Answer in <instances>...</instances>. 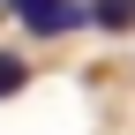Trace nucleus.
<instances>
[{
    "instance_id": "1",
    "label": "nucleus",
    "mask_w": 135,
    "mask_h": 135,
    "mask_svg": "<svg viewBox=\"0 0 135 135\" xmlns=\"http://www.w3.org/2000/svg\"><path fill=\"white\" fill-rule=\"evenodd\" d=\"M83 15H90V8H75V0H38V8H30L23 23L38 30V38H68V30H75Z\"/></svg>"
},
{
    "instance_id": "2",
    "label": "nucleus",
    "mask_w": 135,
    "mask_h": 135,
    "mask_svg": "<svg viewBox=\"0 0 135 135\" xmlns=\"http://www.w3.org/2000/svg\"><path fill=\"white\" fill-rule=\"evenodd\" d=\"M30 83V68H23V53H0V98H15Z\"/></svg>"
},
{
    "instance_id": "3",
    "label": "nucleus",
    "mask_w": 135,
    "mask_h": 135,
    "mask_svg": "<svg viewBox=\"0 0 135 135\" xmlns=\"http://www.w3.org/2000/svg\"><path fill=\"white\" fill-rule=\"evenodd\" d=\"M90 15H98L105 30H128V23H135V8H128V0H90Z\"/></svg>"
},
{
    "instance_id": "4",
    "label": "nucleus",
    "mask_w": 135,
    "mask_h": 135,
    "mask_svg": "<svg viewBox=\"0 0 135 135\" xmlns=\"http://www.w3.org/2000/svg\"><path fill=\"white\" fill-rule=\"evenodd\" d=\"M0 8H15V15H30V8H38V0H0Z\"/></svg>"
},
{
    "instance_id": "5",
    "label": "nucleus",
    "mask_w": 135,
    "mask_h": 135,
    "mask_svg": "<svg viewBox=\"0 0 135 135\" xmlns=\"http://www.w3.org/2000/svg\"><path fill=\"white\" fill-rule=\"evenodd\" d=\"M128 8H135V0H128Z\"/></svg>"
}]
</instances>
